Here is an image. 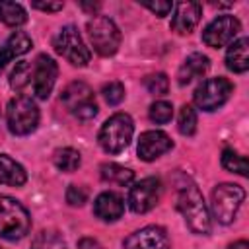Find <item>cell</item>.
<instances>
[{"mask_svg":"<svg viewBox=\"0 0 249 249\" xmlns=\"http://www.w3.org/2000/svg\"><path fill=\"white\" fill-rule=\"evenodd\" d=\"M233 91V84L224 78V76H218V78H208L204 80L193 93V99H195V105L202 111H216L218 107H222L230 95Z\"/></svg>","mask_w":249,"mask_h":249,"instance_id":"cell-9","label":"cell"},{"mask_svg":"<svg viewBox=\"0 0 249 249\" xmlns=\"http://www.w3.org/2000/svg\"><path fill=\"white\" fill-rule=\"evenodd\" d=\"M78 247H80V249H103V247L99 245V241H95V239H91V237H84V239H80Z\"/></svg>","mask_w":249,"mask_h":249,"instance_id":"cell-34","label":"cell"},{"mask_svg":"<svg viewBox=\"0 0 249 249\" xmlns=\"http://www.w3.org/2000/svg\"><path fill=\"white\" fill-rule=\"evenodd\" d=\"M124 249H171V243L161 226H146L124 239Z\"/></svg>","mask_w":249,"mask_h":249,"instance_id":"cell-13","label":"cell"},{"mask_svg":"<svg viewBox=\"0 0 249 249\" xmlns=\"http://www.w3.org/2000/svg\"><path fill=\"white\" fill-rule=\"evenodd\" d=\"M93 212L103 222H117L124 212V200L121 195H117L113 191H105L95 198Z\"/></svg>","mask_w":249,"mask_h":249,"instance_id":"cell-16","label":"cell"},{"mask_svg":"<svg viewBox=\"0 0 249 249\" xmlns=\"http://www.w3.org/2000/svg\"><path fill=\"white\" fill-rule=\"evenodd\" d=\"M58 66L49 54H39L33 66V93L37 99H47L54 88Z\"/></svg>","mask_w":249,"mask_h":249,"instance_id":"cell-12","label":"cell"},{"mask_svg":"<svg viewBox=\"0 0 249 249\" xmlns=\"http://www.w3.org/2000/svg\"><path fill=\"white\" fill-rule=\"evenodd\" d=\"M245 200V191L233 183H220L212 191V214L220 224H231L241 202Z\"/></svg>","mask_w":249,"mask_h":249,"instance_id":"cell-6","label":"cell"},{"mask_svg":"<svg viewBox=\"0 0 249 249\" xmlns=\"http://www.w3.org/2000/svg\"><path fill=\"white\" fill-rule=\"evenodd\" d=\"M80 6H82L84 10H89V12H95V10L99 8V4H86V2H82Z\"/></svg>","mask_w":249,"mask_h":249,"instance_id":"cell-36","label":"cell"},{"mask_svg":"<svg viewBox=\"0 0 249 249\" xmlns=\"http://www.w3.org/2000/svg\"><path fill=\"white\" fill-rule=\"evenodd\" d=\"M31 6L41 12H58V10H62L64 4L62 2H33Z\"/></svg>","mask_w":249,"mask_h":249,"instance_id":"cell-33","label":"cell"},{"mask_svg":"<svg viewBox=\"0 0 249 249\" xmlns=\"http://www.w3.org/2000/svg\"><path fill=\"white\" fill-rule=\"evenodd\" d=\"M247 37H241L233 43H230L228 53H226V66L235 72V74H243L249 68V54H247Z\"/></svg>","mask_w":249,"mask_h":249,"instance_id":"cell-19","label":"cell"},{"mask_svg":"<svg viewBox=\"0 0 249 249\" xmlns=\"http://www.w3.org/2000/svg\"><path fill=\"white\" fill-rule=\"evenodd\" d=\"M31 249H66V241L54 230H43L35 235Z\"/></svg>","mask_w":249,"mask_h":249,"instance_id":"cell-24","label":"cell"},{"mask_svg":"<svg viewBox=\"0 0 249 249\" xmlns=\"http://www.w3.org/2000/svg\"><path fill=\"white\" fill-rule=\"evenodd\" d=\"M31 78H33V74H31V64L25 62V60H21V62L16 64V68H14L12 74H10V86H12L16 91H21V89H25V88L29 86Z\"/></svg>","mask_w":249,"mask_h":249,"instance_id":"cell-26","label":"cell"},{"mask_svg":"<svg viewBox=\"0 0 249 249\" xmlns=\"http://www.w3.org/2000/svg\"><path fill=\"white\" fill-rule=\"evenodd\" d=\"M148 115H150L152 123H156V124H165V123H169L171 117H173V105H171L169 101H156V103L150 105Z\"/></svg>","mask_w":249,"mask_h":249,"instance_id":"cell-28","label":"cell"},{"mask_svg":"<svg viewBox=\"0 0 249 249\" xmlns=\"http://www.w3.org/2000/svg\"><path fill=\"white\" fill-rule=\"evenodd\" d=\"M0 21L10 25V27L23 25L27 21V12L18 2H10V0L0 2Z\"/></svg>","mask_w":249,"mask_h":249,"instance_id":"cell-22","label":"cell"},{"mask_svg":"<svg viewBox=\"0 0 249 249\" xmlns=\"http://www.w3.org/2000/svg\"><path fill=\"white\" fill-rule=\"evenodd\" d=\"M101 179L113 185H130L134 181V171L128 167H123L119 163H103L101 165Z\"/></svg>","mask_w":249,"mask_h":249,"instance_id":"cell-21","label":"cell"},{"mask_svg":"<svg viewBox=\"0 0 249 249\" xmlns=\"http://www.w3.org/2000/svg\"><path fill=\"white\" fill-rule=\"evenodd\" d=\"M53 161H54V165H56L60 171H64V173H72V171H76V169L80 167V163H82V156H80L78 150L66 146V148H60V150L54 152Z\"/></svg>","mask_w":249,"mask_h":249,"instance_id":"cell-23","label":"cell"},{"mask_svg":"<svg viewBox=\"0 0 249 249\" xmlns=\"http://www.w3.org/2000/svg\"><path fill=\"white\" fill-rule=\"evenodd\" d=\"M88 200V191L80 185H70L66 189V202L70 206H82Z\"/></svg>","mask_w":249,"mask_h":249,"instance_id":"cell-31","label":"cell"},{"mask_svg":"<svg viewBox=\"0 0 249 249\" xmlns=\"http://www.w3.org/2000/svg\"><path fill=\"white\" fill-rule=\"evenodd\" d=\"M132 132H134V123L130 115L115 113L103 123L99 130V146L107 154H119L130 144Z\"/></svg>","mask_w":249,"mask_h":249,"instance_id":"cell-3","label":"cell"},{"mask_svg":"<svg viewBox=\"0 0 249 249\" xmlns=\"http://www.w3.org/2000/svg\"><path fill=\"white\" fill-rule=\"evenodd\" d=\"M177 208L183 214L189 230L196 235H208L212 230L206 202L193 181H185L177 189Z\"/></svg>","mask_w":249,"mask_h":249,"instance_id":"cell-1","label":"cell"},{"mask_svg":"<svg viewBox=\"0 0 249 249\" xmlns=\"http://www.w3.org/2000/svg\"><path fill=\"white\" fill-rule=\"evenodd\" d=\"M53 47L60 56H64L74 66H86L89 62V58H91L89 49L86 47L82 35L78 33V29L74 25H64L54 35Z\"/></svg>","mask_w":249,"mask_h":249,"instance_id":"cell-7","label":"cell"},{"mask_svg":"<svg viewBox=\"0 0 249 249\" xmlns=\"http://www.w3.org/2000/svg\"><path fill=\"white\" fill-rule=\"evenodd\" d=\"M6 121L12 134L16 136L31 134L39 124V109L31 97L18 95L8 103Z\"/></svg>","mask_w":249,"mask_h":249,"instance_id":"cell-4","label":"cell"},{"mask_svg":"<svg viewBox=\"0 0 249 249\" xmlns=\"http://www.w3.org/2000/svg\"><path fill=\"white\" fill-rule=\"evenodd\" d=\"M177 128L185 136H193L196 130V111L191 105H183L177 119Z\"/></svg>","mask_w":249,"mask_h":249,"instance_id":"cell-27","label":"cell"},{"mask_svg":"<svg viewBox=\"0 0 249 249\" xmlns=\"http://www.w3.org/2000/svg\"><path fill=\"white\" fill-rule=\"evenodd\" d=\"M202 14V6L198 2H179L175 4V14L171 19V29L179 35H187L191 33Z\"/></svg>","mask_w":249,"mask_h":249,"instance_id":"cell-15","label":"cell"},{"mask_svg":"<svg viewBox=\"0 0 249 249\" xmlns=\"http://www.w3.org/2000/svg\"><path fill=\"white\" fill-rule=\"evenodd\" d=\"M241 31V23L235 16H218L216 19H212L204 31H202V41L206 47H212V49H220V47H226L230 43L235 41L237 33Z\"/></svg>","mask_w":249,"mask_h":249,"instance_id":"cell-10","label":"cell"},{"mask_svg":"<svg viewBox=\"0 0 249 249\" xmlns=\"http://www.w3.org/2000/svg\"><path fill=\"white\" fill-rule=\"evenodd\" d=\"M29 49H31V39H29V35L23 33V31H14V33L8 37L6 45L0 49V72H2V68L6 66V62H10L12 58H16V56H19V54H25Z\"/></svg>","mask_w":249,"mask_h":249,"instance_id":"cell-18","label":"cell"},{"mask_svg":"<svg viewBox=\"0 0 249 249\" xmlns=\"http://www.w3.org/2000/svg\"><path fill=\"white\" fill-rule=\"evenodd\" d=\"M208 68H210L208 56L202 54V53H193V54H189V56L183 60V64L179 66L177 82H179L181 86H185V84L193 82L195 78L204 76V74L208 72Z\"/></svg>","mask_w":249,"mask_h":249,"instance_id":"cell-17","label":"cell"},{"mask_svg":"<svg viewBox=\"0 0 249 249\" xmlns=\"http://www.w3.org/2000/svg\"><path fill=\"white\" fill-rule=\"evenodd\" d=\"M25 181H27V173L23 165L6 154H0V185L21 187Z\"/></svg>","mask_w":249,"mask_h":249,"instance_id":"cell-20","label":"cell"},{"mask_svg":"<svg viewBox=\"0 0 249 249\" xmlns=\"http://www.w3.org/2000/svg\"><path fill=\"white\" fill-rule=\"evenodd\" d=\"M173 148L171 138L163 130H146L138 138V158L144 161H154Z\"/></svg>","mask_w":249,"mask_h":249,"instance_id":"cell-14","label":"cell"},{"mask_svg":"<svg viewBox=\"0 0 249 249\" xmlns=\"http://www.w3.org/2000/svg\"><path fill=\"white\" fill-rule=\"evenodd\" d=\"M144 86L152 95H165L167 89H169V80H167V76L163 72H156V74L146 76Z\"/></svg>","mask_w":249,"mask_h":249,"instance_id":"cell-29","label":"cell"},{"mask_svg":"<svg viewBox=\"0 0 249 249\" xmlns=\"http://www.w3.org/2000/svg\"><path fill=\"white\" fill-rule=\"evenodd\" d=\"M142 6H146L148 10H152L158 18L167 16V14L171 12V8H173V4H171V2H142Z\"/></svg>","mask_w":249,"mask_h":249,"instance_id":"cell-32","label":"cell"},{"mask_svg":"<svg viewBox=\"0 0 249 249\" xmlns=\"http://www.w3.org/2000/svg\"><path fill=\"white\" fill-rule=\"evenodd\" d=\"M66 109L80 121H89L97 115V103L93 99V91L84 82H72L64 88L60 95Z\"/></svg>","mask_w":249,"mask_h":249,"instance_id":"cell-8","label":"cell"},{"mask_svg":"<svg viewBox=\"0 0 249 249\" xmlns=\"http://www.w3.org/2000/svg\"><path fill=\"white\" fill-rule=\"evenodd\" d=\"M31 230V216L21 202L12 196H0V237L8 241L21 239Z\"/></svg>","mask_w":249,"mask_h":249,"instance_id":"cell-2","label":"cell"},{"mask_svg":"<svg viewBox=\"0 0 249 249\" xmlns=\"http://www.w3.org/2000/svg\"><path fill=\"white\" fill-rule=\"evenodd\" d=\"M88 35L91 47L101 56H111L119 51L121 45V31L115 21L107 16H93L88 21Z\"/></svg>","mask_w":249,"mask_h":249,"instance_id":"cell-5","label":"cell"},{"mask_svg":"<svg viewBox=\"0 0 249 249\" xmlns=\"http://www.w3.org/2000/svg\"><path fill=\"white\" fill-rule=\"evenodd\" d=\"M228 249H249V243L245 239H239V241H233Z\"/></svg>","mask_w":249,"mask_h":249,"instance_id":"cell-35","label":"cell"},{"mask_svg":"<svg viewBox=\"0 0 249 249\" xmlns=\"http://www.w3.org/2000/svg\"><path fill=\"white\" fill-rule=\"evenodd\" d=\"M101 93L109 105H119L124 99V86L121 82H109L103 86Z\"/></svg>","mask_w":249,"mask_h":249,"instance_id":"cell-30","label":"cell"},{"mask_svg":"<svg viewBox=\"0 0 249 249\" xmlns=\"http://www.w3.org/2000/svg\"><path fill=\"white\" fill-rule=\"evenodd\" d=\"M161 195V183L158 177H146L134 183L128 191V206L136 214H144L152 210Z\"/></svg>","mask_w":249,"mask_h":249,"instance_id":"cell-11","label":"cell"},{"mask_svg":"<svg viewBox=\"0 0 249 249\" xmlns=\"http://www.w3.org/2000/svg\"><path fill=\"white\" fill-rule=\"evenodd\" d=\"M222 167H224L226 171L237 173V175H241V177L247 175V160H245L241 154H237L235 150H231V148H226V150L222 152Z\"/></svg>","mask_w":249,"mask_h":249,"instance_id":"cell-25","label":"cell"}]
</instances>
